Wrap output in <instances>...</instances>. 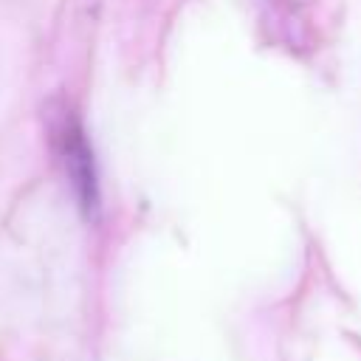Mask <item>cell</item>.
<instances>
[{"instance_id": "obj_1", "label": "cell", "mask_w": 361, "mask_h": 361, "mask_svg": "<svg viewBox=\"0 0 361 361\" xmlns=\"http://www.w3.org/2000/svg\"><path fill=\"white\" fill-rule=\"evenodd\" d=\"M56 152L62 158L65 175L79 200V209L85 212L87 220H96L99 217V180H96L93 149L85 138L82 124L73 116L62 118V124L56 127Z\"/></svg>"}]
</instances>
